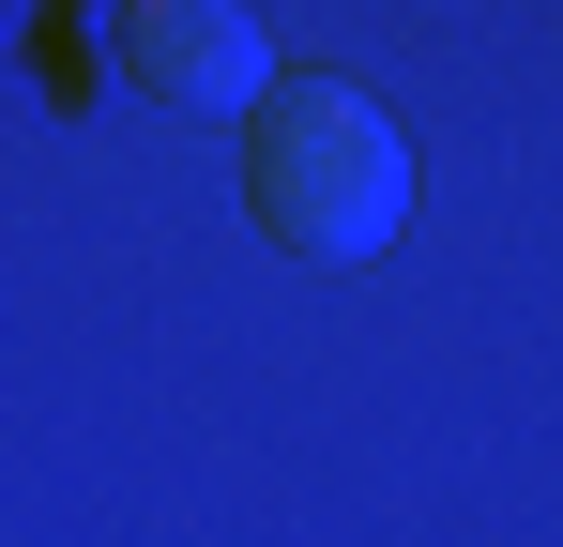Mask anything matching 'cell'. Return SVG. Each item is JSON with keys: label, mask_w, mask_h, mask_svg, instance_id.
<instances>
[{"label": "cell", "mask_w": 563, "mask_h": 547, "mask_svg": "<svg viewBox=\"0 0 563 547\" xmlns=\"http://www.w3.org/2000/svg\"><path fill=\"white\" fill-rule=\"evenodd\" d=\"M244 213L275 228L289 259H380L396 213H411V137L396 107L351 77H305L244 122Z\"/></svg>", "instance_id": "cell-1"}, {"label": "cell", "mask_w": 563, "mask_h": 547, "mask_svg": "<svg viewBox=\"0 0 563 547\" xmlns=\"http://www.w3.org/2000/svg\"><path fill=\"white\" fill-rule=\"evenodd\" d=\"M122 62H137V91H168L198 122H260L275 107V46H260L244 0H137L122 15Z\"/></svg>", "instance_id": "cell-2"}]
</instances>
